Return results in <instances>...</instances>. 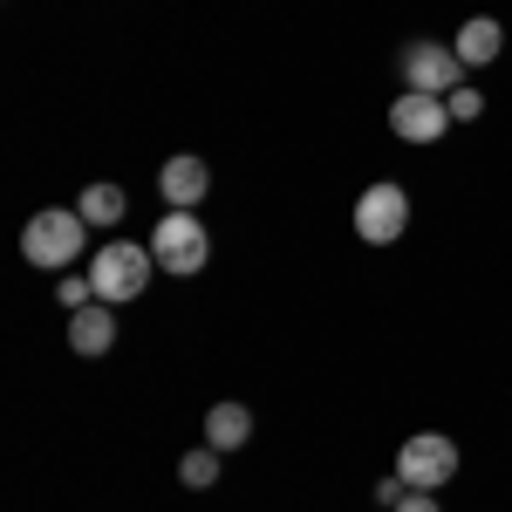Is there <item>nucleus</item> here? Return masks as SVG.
<instances>
[{
	"label": "nucleus",
	"mask_w": 512,
	"mask_h": 512,
	"mask_svg": "<svg viewBox=\"0 0 512 512\" xmlns=\"http://www.w3.org/2000/svg\"><path fill=\"white\" fill-rule=\"evenodd\" d=\"M396 69H403V89H417V96H451V89H465V62H458L451 41H410V48L396 55Z\"/></svg>",
	"instance_id": "7ed1b4c3"
},
{
	"label": "nucleus",
	"mask_w": 512,
	"mask_h": 512,
	"mask_svg": "<svg viewBox=\"0 0 512 512\" xmlns=\"http://www.w3.org/2000/svg\"><path fill=\"white\" fill-rule=\"evenodd\" d=\"M76 212L89 219V226H117V219H123V192H117V185H89V192L76 198Z\"/></svg>",
	"instance_id": "f8f14e48"
},
{
	"label": "nucleus",
	"mask_w": 512,
	"mask_h": 512,
	"mask_svg": "<svg viewBox=\"0 0 512 512\" xmlns=\"http://www.w3.org/2000/svg\"><path fill=\"white\" fill-rule=\"evenodd\" d=\"M451 48H458V62H465V69H485V62H499V48H506V28H499L492 14H472V21L458 28V41H451Z\"/></svg>",
	"instance_id": "9d476101"
},
{
	"label": "nucleus",
	"mask_w": 512,
	"mask_h": 512,
	"mask_svg": "<svg viewBox=\"0 0 512 512\" xmlns=\"http://www.w3.org/2000/svg\"><path fill=\"white\" fill-rule=\"evenodd\" d=\"M451 472H458V444H451V437H437V431L410 437V444L396 451V478H403L410 492H437Z\"/></svg>",
	"instance_id": "39448f33"
},
{
	"label": "nucleus",
	"mask_w": 512,
	"mask_h": 512,
	"mask_svg": "<svg viewBox=\"0 0 512 512\" xmlns=\"http://www.w3.org/2000/svg\"><path fill=\"white\" fill-rule=\"evenodd\" d=\"M246 437H253L246 403H212V417H205V444H212V451H239Z\"/></svg>",
	"instance_id": "9b49d317"
},
{
	"label": "nucleus",
	"mask_w": 512,
	"mask_h": 512,
	"mask_svg": "<svg viewBox=\"0 0 512 512\" xmlns=\"http://www.w3.org/2000/svg\"><path fill=\"white\" fill-rule=\"evenodd\" d=\"M403 492H410V485H403V478H383V485H376V499H383V506H403Z\"/></svg>",
	"instance_id": "2eb2a0df"
},
{
	"label": "nucleus",
	"mask_w": 512,
	"mask_h": 512,
	"mask_svg": "<svg viewBox=\"0 0 512 512\" xmlns=\"http://www.w3.org/2000/svg\"><path fill=\"white\" fill-rule=\"evenodd\" d=\"M151 267H158V253H151V246H130V239H117V246H103V253L89 260V287H96V301L123 308V301H137V294H144Z\"/></svg>",
	"instance_id": "f257e3e1"
},
{
	"label": "nucleus",
	"mask_w": 512,
	"mask_h": 512,
	"mask_svg": "<svg viewBox=\"0 0 512 512\" xmlns=\"http://www.w3.org/2000/svg\"><path fill=\"white\" fill-rule=\"evenodd\" d=\"M158 192L171 212H192V205H205V192H212V171H205V158H171L158 171Z\"/></svg>",
	"instance_id": "6e6552de"
},
{
	"label": "nucleus",
	"mask_w": 512,
	"mask_h": 512,
	"mask_svg": "<svg viewBox=\"0 0 512 512\" xmlns=\"http://www.w3.org/2000/svg\"><path fill=\"white\" fill-rule=\"evenodd\" d=\"M444 103H451V123H478V110H485V96H478V89H451Z\"/></svg>",
	"instance_id": "4468645a"
},
{
	"label": "nucleus",
	"mask_w": 512,
	"mask_h": 512,
	"mask_svg": "<svg viewBox=\"0 0 512 512\" xmlns=\"http://www.w3.org/2000/svg\"><path fill=\"white\" fill-rule=\"evenodd\" d=\"M151 253H158L164 274H198L212 260V233H205L198 212H164L158 233H151Z\"/></svg>",
	"instance_id": "20e7f679"
},
{
	"label": "nucleus",
	"mask_w": 512,
	"mask_h": 512,
	"mask_svg": "<svg viewBox=\"0 0 512 512\" xmlns=\"http://www.w3.org/2000/svg\"><path fill=\"white\" fill-rule=\"evenodd\" d=\"M390 130L403 144H437L444 130H451V103L444 96H417V89H403L390 103Z\"/></svg>",
	"instance_id": "0eeeda50"
},
{
	"label": "nucleus",
	"mask_w": 512,
	"mask_h": 512,
	"mask_svg": "<svg viewBox=\"0 0 512 512\" xmlns=\"http://www.w3.org/2000/svg\"><path fill=\"white\" fill-rule=\"evenodd\" d=\"M110 342H117V315H110V301H89V308L69 315V349H76V355H110Z\"/></svg>",
	"instance_id": "1a4fd4ad"
},
{
	"label": "nucleus",
	"mask_w": 512,
	"mask_h": 512,
	"mask_svg": "<svg viewBox=\"0 0 512 512\" xmlns=\"http://www.w3.org/2000/svg\"><path fill=\"white\" fill-rule=\"evenodd\" d=\"M178 478L192 485V492H205V485H219V451L205 444V451H185V465H178Z\"/></svg>",
	"instance_id": "ddd939ff"
},
{
	"label": "nucleus",
	"mask_w": 512,
	"mask_h": 512,
	"mask_svg": "<svg viewBox=\"0 0 512 512\" xmlns=\"http://www.w3.org/2000/svg\"><path fill=\"white\" fill-rule=\"evenodd\" d=\"M396 512H437V499H431V492H403V506H396Z\"/></svg>",
	"instance_id": "dca6fc26"
},
{
	"label": "nucleus",
	"mask_w": 512,
	"mask_h": 512,
	"mask_svg": "<svg viewBox=\"0 0 512 512\" xmlns=\"http://www.w3.org/2000/svg\"><path fill=\"white\" fill-rule=\"evenodd\" d=\"M82 212H35L28 219V233H21V260H35L41 274H55V267H69L82 260Z\"/></svg>",
	"instance_id": "f03ea898"
},
{
	"label": "nucleus",
	"mask_w": 512,
	"mask_h": 512,
	"mask_svg": "<svg viewBox=\"0 0 512 512\" xmlns=\"http://www.w3.org/2000/svg\"><path fill=\"white\" fill-rule=\"evenodd\" d=\"M403 226H410V198H403V185H369V192L355 198V233L369 239V246L403 239Z\"/></svg>",
	"instance_id": "423d86ee"
}]
</instances>
